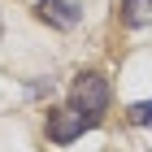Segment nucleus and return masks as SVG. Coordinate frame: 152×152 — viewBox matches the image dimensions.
<instances>
[{"label":"nucleus","mask_w":152,"mask_h":152,"mask_svg":"<svg viewBox=\"0 0 152 152\" xmlns=\"http://www.w3.org/2000/svg\"><path fill=\"white\" fill-rule=\"evenodd\" d=\"M74 109L100 122V113L109 109V83H104V74H96V70L78 74V83H74Z\"/></svg>","instance_id":"obj_1"},{"label":"nucleus","mask_w":152,"mask_h":152,"mask_svg":"<svg viewBox=\"0 0 152 152\" xmlns=\"http://www.w3.org/2000/svg\"><path fill=\"white\" fill-rule=\"evenodd\" d=\"M91 126H96V117L78 113V109H52L48 113V139L52 143H74L83 130H91Z\"/></svg>","instance_id":"obj_2"},{"label":"nucleus","mask_w":152,"mask_h":152,"mask_svg":"<svg viewBox=\"0 0 152 152\" xmlns=\"http://www.w3.org/2000/svg\"><path fill=\"white\" fill-rule=\"evenodd\" d=\"M39 18L57 31H74L83 22V0H39Z\"/></svg>","instance_id":"obj_3"},{"label":"nucleus","mask_w":152,"mask_h":152,"mask_svg":"<svg viewBox=\"0 0 152 152\" xmlns=\"http://www.w3.org/2000/svg\"><path fill=\"white\" fill-rule=\"evenodd\" d=\"M122 22H126L130 31L152 26V0H122Z\"/></svg>","instance_id":"obj_4"},{"label":"nucleus","mask_w":152,"mask_h":152,"mask_svg":"<svg viewBox=\"0 0 152 152\" xmlns=\"http://www.w3.org/2000/svg\"><path fill=\"white\" fill-rule=\"evenodd\" d=\"M130 122H135V126H152V100L130 104Z\"/></svg>","instance_id":"obj_5"},{"label":"nucleus","mask_w":152,"mask_h":152,"mask_svg":"<svg viewBox=\"0 0 152 152\" xmlns=\"http://www.w3.org/2000/svg\"><path fill=\"white\" fill-rule=\"evenodd\" d=\"M0 31H4V22H0Z\"/></svg>","instance_id":"obj_6"}]
</instances>
